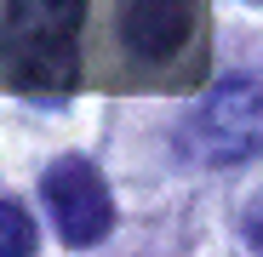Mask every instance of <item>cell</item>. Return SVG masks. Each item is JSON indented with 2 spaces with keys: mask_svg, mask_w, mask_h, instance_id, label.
<instances>
[{
  "mask_svg": "<svg viewBox=\"0 0 263 257\" xmlns=\"http://www.w3.org/2000/svg\"><path fill=\"white\" fill-rule=\"evenodd\" d=\"M86 0H6L0 17V63L29 92H63L74 80V40Z\"/></svg>",
  "mask_w": 263,
  "mask_h": 257,
  "instance_id": "1",
  "label": "cell"
},
{
  "mask_svg": "<svg viewBox=\"0 0 263 257\" xmlns=\"http://www.w3.org/2000/svg\"><path fill=\"white\" fill-rule=\"evenodd\" d=\"M178 143L206 166H235V160L263 154V80L235 74L212 86L178 126Z\"/></svg>",
  "mask_w": 263,
  "mask_h": 257,
  "instance_id": "2",
  "label": "cell"
},
{
  "mask_svg": "<svg viewBox=\"0 0 263 257\" xmlns=\"http://www.w3.org/2000/svg\"><path fill=\"white\" fill-rule=\"evenodd\" d=\"M46 206H52L58 234H63L69 246H92V240H103L109 223H115L109 183L98 177V166L80 160V154H63V160L46 171Z\"/></svg>",
  "mask_w": 263,
  "mask_h": 257,
  "instance_id": "3",
  "label": "cell"
},
{
  "mask_svg": "<svg viewBox=\"0 0 263 257\" xmlns=\"http://www.w3.org/2000/svg\"><path fill=\"white\" fill-rule=\"evenodd\" d=\"M195 29V6L189 0H126V17H120V40L132 57L143 63H166L183 52V40Z\"/></svg>",
  "mask_w": 263,
  "mask_h": 257,
  "instance_id": "4",
  "label": "cell"
},
{
  "mask_svg": "<svg viewBox=\"0 0 263 257\" xmlns=\"http://www.w3.org/2000/svg\"><path fill=\"white\" fill-rule=\"evenodd\" d=\"M29 251H34V223L0 200V257H29Z\"/></svg>",
  "mask_w": 263,
  "mask_h": 257,
  "instance_id": "5",
  "label": "cell"
},
{
  "mask_svg": "<svg viewBox=\"0 0 263 257\" xmlns=\"http://www.w3.org/2000/svg\"><path fill=\"white\" fill-rule=\"evenodd\" d=\"M252 246H257V251H263V218H257V223H252Z\"/></svg>",
  "mask_w": 263,
  "mask_h": 257,
  "instance_id": "6",
  "label": "cell"
}]
</instances>
